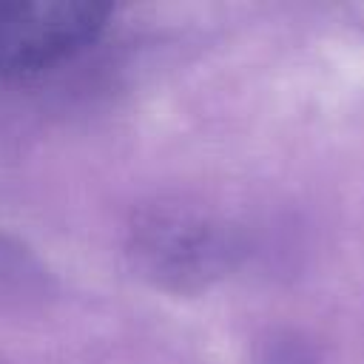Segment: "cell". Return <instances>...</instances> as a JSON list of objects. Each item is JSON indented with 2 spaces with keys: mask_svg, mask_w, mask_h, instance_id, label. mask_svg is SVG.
I'll use <instances>...</instances> for the list:
<instances>
[{
  "mask_svg": "<svg viewBox=\"0 0 364 364\" xmlns=\"http://www.w3.org/2000/svg\"><path fill=\"white\" fill-rule=\"evenodd\" d=\"M111 6L94 0H0V74L23 77L88 48Z\"/></svg>",
  "mask_w": 364,
  "mask_h": 364,
  "instance_id": "6da1fadb",
  "label": "cell"
}]
</instances>
